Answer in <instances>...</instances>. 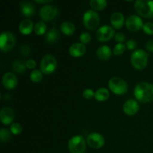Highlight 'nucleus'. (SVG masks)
<instances>
[{
    "mask_svg": "<svg viewBox=\"0 0 153 153\" xmlns=\"http://www.w3.org/2000/svg\"><path fill=\"white\" fill-rule=\"evenodd\" d=\"M134 94L140 102H149L153 100V85L146 82H140L134 88Z\"/></svg>",
    "mask_w": 153,
    "mask_h": 153,
    "instance_id": "f257e3e1",
    "label": "nucleus"
},
{
    "mask_svg": "<svg viewBox=\"0 0 153 153\" xmlns=\"http://www.w3.org/2000/svg\"><path fill=\"white\" fill-rule=\"evenodd\" d=\"M134 9L140 16L149 19L153 17V1L137 0L134 1Z\"/></svg>",
    "mask_w": 153,
    "mask_h": 153,
    "instance_id": "f03ea898",
    "label": "nucleus"
},
{
    "mask_svg": "<svg viewBox=\"0 0 153 153\" xmlns=\"http://www.w3.org/2000/svg\"><path fill=\"white\" fill-rule=\"evenodd\" d=\"M149 55L143 49H136L131 55V63L133 67L139 70H143L147 66Z\"/></svg>",
    "mask_w": 153,
    "mask_h": 153,
    "instance_id": "7ed1b4c3",
    "label": "nucleus"
},
{
    "mask_svg": "<svg viewBox=\"0 0 153 153\" xmlns=\"http://www.w3.org/2000/svg\"><path fill=\"white\" fill-rule=\"evenodd\" d=\"M83 24L86 28L94 30L100 23V17L98 13L94 10H88L83 15Z\"/></svg>",
    "mask_w": 153,
    "mask_h": 153,
    "instance_id": "20e7f679",
    "label": "nucleus"
},
{
    "mask_svg": "<svg viewBox=\"0 0 153 153\" xmlns=\"http://www.w3.org/2000/svg\"><path fill=\"white\" fill-rule=\"evenodd\" d=\"M68 148L70 153H85L86 142L82 135H75L69 140Z\"/></svg>",
    "mask_w": 153,
    "mask_h": 153,
    "instance_id": "39448f33",
    "label": "nucleus"
},
{
    "mask_svg": "<svg viewBox=\"0 0 153 153\" xmlns=\"http://www.w3.org/2000/svg\"><path fill=\"white\" fill-rule=\"evenodd\" d=\"M109 89L117 95H123L128 91V85L120 77H112L108 82Z\"/></svg>",
    "mask_w": 153,
    "mask_h": 153,
    "instance_id": "423d86ee",
    "label": "nucleus"
},
{
    "mask_svg": "<svg viewBox=\"0 0 153 153\" xmlns=\"http://www.w3.org/2000/svg\"><path fill=\"white\" fill-rule=\"evenodd\" d=\"M57 68V60L52 55H46L42 58L40 63V71L43 74H51Z\"/></svg>",
    "mask_w": 153,
    "mask_h": 153,
    "instance_id": "0eeeda50",
    "label": "nucleus"
},
{
    "mask_svg": "<svg viewBox=\"0 0 153 153\" xmlns=\"http://www.w3.org/2000/svg\"><path fill=\"white\" fill-rule=\"evenodd\" d=\"M16 37L9 31H4L0 35V49L2 52H8L14 47Z\"/></svg>",
    "mask_w": 153,
    "mask_h": 153,
    "instance_id": "6e6552de",
    "label": "nucleus"
},
{
    "mask_svg": "<svg viewBox=\"0 0 153 153\" xmlns=\"http://www.w3.org/2000/svg\"><path fill=\"white\" fill-rule=\"evenodd\" d=\"M59 13L58 7L51 4H45L40 9L39 15L44 21H50L55 19Z\"/></svg>",
    "mask_w": 153,
    "mask_h": 153,
    "instance_id": "1a4fd4ad",
    "label": "nucleus"
},
{
    "mask_svg": "<svg viewBox=\"0 0 153 153\" xmlns=\"http://www.w3.org/2000/svg\"><path fill=\"white\" fill-rule=\"evenodd\" d=\"M114 30L111 26L104 25L99 28L96 32V37L99 41L105 42L111 40L114 36Z\"/></svg>",
    "mask_w": 153,
    "mask_h": 153,
    "instance_id": "9d476101",
    "label": "nucleus"
},
{
    "mask_svg": "<svg viewBox=\"0 0 153 153\" xmlns=\"http://www.w3.org/2000/svg\"><path fill=\"white\" fill-rule=\"evenodd\" d=\"M87 143L94 149H100L105 144V138L100 133L94 132L90 134L87 137Z\"/></svg>",
    "mask_w": 153,
    "mask_h": 153,
    "instance_id": "9b49d317",
    "label": "nucleus"
},
{
    "mask_svg": "<svg viewBox=\"0 0 153 153\" xmlns=\"http://www.w3.org/2000/svg\"><path fill=\"white\" fill-rule=\"evenodd\" d=\"M126 26L130 31H137L140 28H143V20L139 16L131 15L126 20Z\"/></svg>",
    "mask_w": 153,
    "mask_h": 153,
    "instance_id": "f8f14e48",
    "label": "nucleus"
},
{
    "mask_svg": "<svg viewBox=\"0 0 153 153\" xmlns=\"http://www.w3.org/2000/svg\"><path fill=\"white\" fill-rule=\"evenodd\" d=\"M3 86L7 90H12L17 85V78L14 73L7 72L3 75L2 77Z\"/></svg>",
    "mask_w": 153,
    "mask_h": 153,
    "instance_id": "ddd939ff",
    "label": "nucleus"
},
{
    "mask_svg": "<svg viewBox=\"0 0 153 153\" xmlns=\"http://www.w3.org/2000/svg\"><path fill=\"white\" fill-rule=\"evenodd\" d=\"M15 114L11 108H3L0 111V120L4 125H10L14 120Z\"/></svg>",
    "mask_w": 153,
    "mask_h": 153,
    "instance_id": "4468645a",
    "label": "nucleus"
},
{
    "mask_svg": "<svg viewBox=\"0 0 153 153\" xmlns=\"http://www.w3.org/2000/svg\"><path fill=\"white\" fill-rule=\"evenodd\" d=\"M123 109L126 114L128 115V116H132L138 111L139 105L136 100H128L124 102Z\"/></svg>",
    "mask_w": 153,
    "mask_h": 153,
    "instance_id": "2eb2a0df",
    "label": "nucleus"
},
{
    "mask_svg": "<svg viewBox=\"0 0 153 153\" xmlns=\"http://www.w3.org/2000/svg\"><path fill=\"white\" fill-rule=\"evenodd\" d=\"M85 52H86V47H85V44L82 43H73L69 49L70 55L75 58L83 56Z\"/></svg>",
    "mask_w": 153,
    "mask_h": 153,
    "instance_id": "dca6fc26",
    "label": "nucleus"
},
{
    "mask_svg": "<svg viewBox=\"0 0 153 153\" xmlns=\"http://www.w3.org/2000/svg\"><path fill=\"white\" fill-rule=\"evenodd\" d=\"M21 13L25 16H31L35 13V6L30 1H22L19 4Z\"/></svg>",
    "mask_w": 153,
    "mask_h": 153,
    "instance_id": "f3484780",
    "label": "nucleus"
},
{
    "mask_svg": "<svg viewBox=\"0 0 153 153\" xmlns=\"http://www.w3.org/2000/svg\"><path fill=\"white\" fill-rule=\"evenodd\" d=\"M111 23L112 26L117 29H120L122 28L125 22V18L123 13L120 12H115L111 16Z\"/></svg>",
    "mask_w": 153,
    "mask_h": 153,
    "instance_id": "a211bd4d",
    "label": "nucleus"
},
{
    "mask_svg": "<svg viewBox=\"0 0 153 153\" xmlns=\"http://www.w3.org/2000/svg\"><path fill=\"white\" fill-rule=\"evenodd\" d=\"M60 39V33L58 28H52L46 32V36H45V40L48 43L53 44V43H57Z\"/></svg>",
    "mask_w": 153,
    "mask_h": 153,
    "instance_id": "6ab92c4d",
    "label": "nucleus"
},
{
    "mask_svg": "<svg viewBox=\"0 0 153 153\" xmlns=\"http://www.w3.org/2000/svg\"><path fill=\"white\" fill-rule=\"evenodd\" d=\"M34 28V24L30 19H23L19 25V30L22 34H29Z\"/></svg>",
    "mask_w": 153,
    "mask_h": 153,
    "instance_id": "aec40b11",
    "label": "nucleus"
},
{
    "mask_svg": "<svg viewBox=\"0 0 153 153\" xmlns=\"http://www.w3.org/2000/svg\"><path fill=\"white\" fill-rule=\"evenodd\" d=\"M112 55V52L111 48L108 46L103 45V46H100L97 50V55L100 59L106 61L109 59Z\"/></svg>",
    "mask_w": 153,
    "mask_h": 153,
    "instance_id": "412c9836",
    "label": "nucleus"
},
{
    "mask_svg": "<svg viewBox=\"0 0 153 153\" xmlns=\"http://www.w3.org/2000/svg\"><path fill=\"white\" fill-rule=\"evenodd\" d=\"M75 25L73 22L66 21L61 23V31L66 35H72L75 32Z\"/></svg>",
    "mask_w": 153,
    "mask_h": 153,
    "instance_id": "4be33fe9",
    "label": "nucleus"
},
{
    "mask_svg": "<svg viewBox=\"0 0 153 153\" xmlns=\"http://www.w3.org/2000/svg\"><path fill=\"white\" fill-rule=\"evenodd\" d=\"M109 96H110V94H109L108 90L105 88H101L96 91L95 97H95L97 101L103 102L107 100L108 99Z\"/></svg>",
    "mask_w": 153,
    "mask_h": 153,
    "instance_id": "5701e85b",
    "label": "nucleus"
},
{
    "mask_svg": "<svg viewBox=\"0 0 153 153\" xmlns=\"http://www.w3.org/2000/svg\"><path fill=\"white\" fill-rule=\"evenodd\" d=\"M12 68L15 72L18 73H22L25 71L26 67V62L21 59H16L12 64Z\"/></svg>",
    "mask_w": 153,
    "mask_h": 153,
    "instance_id": "b1692460",
    "label": "nucleus"
},
{
    "mask_svg": "<svg viewBox=\"0 0 153 153\" xmlns=\"http://www.w3.org/2000/svg\"><path fill=\"white\" fill-rule=\"evenodd\" d=\"M91 7L96 10L104 9L107 6V1L105 0H91L90 1Z\"/></svg>",
    "mask_w": 153,
    "mask_h": 153,
    "instance_id": "393cba45",
    "label": "nucleus"
},
{
    "mask_svg": "<svg viewBox=\"0 0 153 153\" xmlns=\"http://www.w3.org/2000/svg\"><path fill=\"white\" fill-rule=\"evenodd\" d=\"M46 23L43 21H40V22H37L36 25H34V32L37 34V35H43L46 33Z\"/></svg>",
    "mask_w": 153,
    "mask_h": 153,
    "instance_id": "a878e982",
    "label": "nucleus"
},
{
    "mask_svg": "<svg viewBox=\"0 0 153 153\" xmlns=\"http://www.w3.org/2000/svg\"><path fill=\"white\" fill-rule=\"evenodd\" d=\"M11 132L7 128H1L0 130V140L1 143H6L10 140Z\"/></svg>",
    "mask_w": 153,
    "mask_h": 153,
    "instance_id": "bb28decb",
    "label": "nucleus"
},
{
    "mask_svg": "<svg viewBox=\"0 0 153 153\" xmlns=\"http://www.w3.org/2000/svg\"><path fill=\"white\" fill-rule=\"evenodd\" d=\"M42 72L39 70H34L30 74V79L33 82H40L43 79Z\"/></svg>",
    "mask_w": 153,
    "mask_h": 153,
    "instance_id": "cd10ccee",
    "label": "nucleus"
},
{
    "mask_svg": "<svg viewBox=\"0 0 153 153\" xmlns=\"http://www.w3.org/2000/svg\"><path fill=\"white\" fill-rule=\"evenodd\" d=\"M10 131L12 134H19L22 132V126L17 123H12L10 126Z\"/></svg>",
    "mask_w": 153,
    "mask_h": 153,
    "instance_id": "c85d7f7f",
    "label": "nucleus"
},
{
    "mask_svg": "<svg viewBox=\"0 0 153 153\" xmlns=\"http://www.w3.org/2000/svg\"><path fill=\"white\" fill-rule=\"evenodd\" d=\"M126 45L123 43H117L114 48V54L115 55H120L125 52Z\"/></svg>",
    "mask_w": 153,
    "mask_h": 153,
    "instance_id": "c756f323",
    "label": "nucleus"
},
{
    "mask_svg": "<svg viewBox=\"0 0 153 153\" xmlns=\"http://www.w3.org/2000/svg\"><path fill=\"white\" fill-rule=\"evenodd\" d=\"M20 53L22 54V55H23L24 57H27L30 55L31 53V48L28 46V44H22V46H20Z\"/></svg>",
    "mask_w": 153,
    "mask_h": 153,
    "instance_id": "7c9ffc66",
    "label": "nucleus"
},
{
    "mask_svg": "<svg viewBox=\"0 0 153 153\" xmlns=\"http://www.w3.org/2000/svg\"><path fill=\"white\" fill-rule=\"evenodd\" d=\"M143 30L146 34H153V23L150 22H147L143 24Z\"/></svg>",
    "mask_w": 153,
    "mask_h": 153,
    "instance_id": "2f4dec72",
    "label": "nucleus"
},
{
    "mask_svg": "<svg viewBox=\"0 0 153 153\" xmlns=\"http://www.w3.org/2000/svg\"><path fill=\"white\" fill-rule=\"evenodd\" d=\"M79 39H80V41L82 42V43L86 44V43H88L91 41V36L88 32H83L81 34Z\"/></svg>",
    "mask_w": 153,
    "mask_h": 153,
    "instance_id": "473e14b6",
    "label": "nucleus"
},
{
    "mask_svg": "<svg viewBox=\"0 0 153 153\" xmlns=\"http://www.w3.org/2000/svg\"><path fill=\"white\" fill-rule=\"evenodd\" d=\"M82 96H83L84 98L87 99V100H90V99H92L93 97H95V93L94 92L92 89H90V88H87L82 93Z\"/></svg>",
    "mask_w": 153,
    "mask_h": 153,
    "instance_id": "72a5a7b5",
    "label": "nucleus"
},
{
    "mask_svg": "<svg viewBox=\"0 0 153 153\" xmlns=\"http://www.w3.org/2000/svg\"><path fill=\"white\" fill-rule=\"evenodd\" d=\"M114 40L118 42V43H123V42L126 40V35L122 32L117 33L114 35Z\"/></svg>",
    "mask_w": 153,
    "mask_h": 153,
    "instance_id": "f704fd0d",
    "label": "nucleus"
},
{
    "mask_svg": "<svg viewBox=\"0 0 153 153\" xmlns=\"http://www.w3.org/2000/svg\"><path fill=\"white\" fill-rule=\"evenodd\" d=\"M126 46L128 48V49L133 50V49H134L137 47V43H136V41L134 40H127L126 43Z\"/></svg>",
    "mask_w": 153,
    "mask_h": 153,
    "instance_id": "c9c22d12",
    "label": "nucleus"
},
{
    "mask_svg": "<svg viewBox=\"0 0 153 153\" xmlns=\"http://www.w3.org/2000/svg\"><path fill=\"white\" fill-rule=\"evenodd\" d=\"M26 67L28 69H34L36 67V62L34 59L31 58V59L27 60L26 61Z\"/></svg>",
    "mask_w": 153,
    "mask_h": 153,
    "instance_id": "e433bc0d",
    "label": "nucleus"
},
{
    "mask_svg": "<svg viewBox=\"0 0 153 153\" xmlns=\"http://www.w3.org/2000/svg\"><path fill=\"white\" fill-rule=\"evenodd\" d=\"M146 48L149 52H153V40H149L146 44Z\"/></svg>",
    "mask_w": 153,
    "mask_h": 153,
    "instance_id": "4c0bfd02",
    "label": "nucleus"
},
{
    "mask_svg": "<svg viewBox=\"0 0 153 153\" xmlns=\"http://www.w3.org/2000/svg\"><path fill=\"white\" fill-rule=\"evenodd\" d=\"M52 0H44V1H42V0H35V2L37 3H49L51 2Z\"/></svg>",
    "mask_w": 153,
    "mask_h": 153,
    "instance_id": "58836bf2",
    "label": "nucleus"
}]
</instances>
